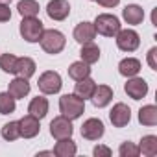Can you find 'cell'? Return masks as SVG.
I'll list each match as a JSON object with an SVG mask.
<instances>
[{"instance_id":"4fadbf2b","label":"cell","mask_w":157,"mask_h":157,"mask_svg":"<svg viewBox=\"0 0 157 157\" xmlns=\"http://www.w3.org/2000/svg\"><path fill=\"white\" fill-rule=\"evenodd\" d=\"M96 37V30H94V24L93 22H80L76 28H74V39L80 43V44H85V43H93Z\"/></svg>"},{"instance_id":"d4e9b609","label":"cell","mask_w":157,"mask_h":157,"mask_svg":"<svg viewBox=\"0 0 157 157\" xmlns=\"http://www.w3.org/2000/svg\"><path fill=\"white\" fill-rule=\"evenodd\" d=\"M68 76L72 78V80H83V78L91 76V65L83 63V61H76L68 67Z\"/></svg>"},{"instance_id":"8992f818","label":"cell","mask_w":157,"mask_h":157,"mask_svg":"<svg viewBox=\"0 0 157 157\" xmlns=\"http://www.w3.org/2000/svg\"><path fill=\"white\" fill-rule=\"evenodd\" d=\"M117 37V46L122 50V52H135L140 44V37L135 30H118V33L115 35Z\"/></svg>"},{"instance_id":"8fae6325","label":"cell","mask_w":157,"mask_h":157,"mask_svg":"<svg viewBox=\"0 0 157 157\" xmlns=\"http://www.w3.org/2000/svg\"><path fill=\"white\" fill-rule=\"evenodd\" d=\"M46 13L52 21H65L70 15L68 0H50L46 6Z\"/></svg>"},{"instance_id":"30bf717a","label":"cell","mask_w":157,"mask_h":157,"mask_svg":"<svg viewBox=\"0 0 157 157\" xmlns=\"http://www.w3.org/2000/svg\"><path fill=\"white\" fill-rule=\"evenodd\" d=\"M104 122L100 118H87L82 126V137L87 140H98L104 137Z\"/></svg>"},{"instance_id":"f1b7e54d","label":"cell","mask_w":157,"mask_h":157,"mask_svg":"<svg viewBox=\"0 0 157 157\" xmlns=\"http://www.w3.org/2000/svg\"><path fill=\"white\" fill-rule=\"evenodd\" d=\"M15 67H17V56L13 54H2L0 56V68L8 74H15Z\"/></svg>"},{"instance_id":"7402d4cb","label":"cell","mask_w":157,"mask_h":157,"mask_svg":"<svg viewBox=\"0 0 157 157\" xmlns=\"http://www.w3.org/2000/svg\"><path fill=\"white\" fill-rule=\"evenodd\" d=\"M80 56H82V61H83V63L94 65V63L100 59V48H98L94 43H85V44H82Z\"/></svg>"},{"instance_id":"52a82bcc","label":"cell","mask_w":157,"mask_h":157,"mask_svg":"<svg viewBox=\"0 0 157 157\" xmlns=\"http://www.w3.org/2000/svg\"><path fill=\"white\" fill-rule=\"evenodd\" d=\"M124 91L131 100H142L148 94V83L142 80V78L133 76V78H128V82L124 85Z\"/></svg>"},{"instance_id":"3957f363","label":"cell","mask_w":157,"mask_h":157,"mask_svg":"<svg viewBox=\"0 0 157 157\" xmlns=\"http://www.w3.org/2000/svg\"><path fill=\"white\" fill-rule=\"evenodd\" d=\"M93 24H94L96 33L105 35V37H115V35L118 33V30H120V21H118V17H115V15H111V13H102V15H98Z\"/></svg>"},{"instance_id":"7c38bea8","label":"cell","mask_w":157,"mask_h":157,"mask_svg":"<svg viewBox=\"0 0 157 157\" xmlns=\"http://www.w3.org/2000/svg\"><path fill=\"white\" fill-rule=\"evenodd\" d=\"M19 129H21V137L24 139H33L39 135L41 131V124H39V118L32 117V115H26L19 120Z\"/></svg>"},{"instance_id":"4dcf8cb0","label":"cell","mask_w":157,"mask_h":157,"mask_svg":"<svg viewBox=\"0 0 157 157\" xmlns=\"http://www.w3.org/2000/svg\"><path fill=\"white\" fill-rule=\"evenodd\" d=\"M93 153H94L96 157H109V155H111V148H107V146H104V144H98V146H94Z\"/></svg>"},{"instance_id":"e575fe53","label":"cell","mask_w":157,"mask_h":157,"mask_svg":"<svg viewBox=\"0 0 157 157\" xmlns=\"http://www.w3.org/2000/svg\"><path fill=\"white\" fill-rule=\"evenodd\" d=\"M11 0H0V4H10Z\"/></svg>"},{"instance_id":"cb8c5ba5","label":"cell","mask_w":157,"mask_h":157,"mask_svg":"<svg viewBox=\"0 0 157 157\" xmlns=\"http://www.w3.org/2000/svg\"><path fill=\"white\" fill-rule=\"evenodd\" d=\"M139 153L146 155V157H153L157 155V137L155 135H146L140 139L139 144Z\"/></svg>"},{"instance_id":"d6986e66","label":"cell","mask_w":157,"mask_h":157,"mask_svg":"<svg viewBox=\"0 0 157 157\" xmlns=\"http://www.w3.org/2000/svg\"><path fill=\"white\" fill-rule=\"evenodd\" d=\"M35 61L32 57H17V67H15V74L21 76V78H26V80H30V78L35 74Z\"/></svg>"},{"instance_id":"7a4b0ae2","label":"cell","mask_w":157,"mask_h":157,"mask_svg":"<svg viewBox=\"0 0 157 157\" xmlns=\"http://www.w3.org/2000/svg\"><path fill=\"white\" fill-rule=\"evenodd\" d=\"M39 43H41V48H43L46 54L56 56V54L63 52V48H65V44H67V39H65V35H63L59 30H54V28H52V30H44V32H43Z\"/></svg>"},{"instance_id":"9c48e42d","label":"cell","mask_w":157,"mask_h":157,"mask_svg":"<svg viewBox=\"0 0 157 157\" xmlns=\"http://www.w3.org/2000/svg\"><path fill=\"white\" fill-rule=\"evenodd\" d=\"M72 120H68L67 117H56L50 122V135L54 139H65V137H72Z\"/></svg>"},{"instance_id":"ac0fdd59","label":"cell","mask_w":157,"mask_h":157,"mask_svg":"<svg viewBox=\"0 0 157 157\" xmlns=\"http://www.w3.org/2000/svg\"><path fill=\"white\" fill-rule=\"evenodd\" d=\"M122 17H124V21H126L128 24L137 26V24H140V22L144 21V11H142V8L137 6V4H128V6L122 10Z\"/></svg>"},{"instance_id":"4316f807","label":"cell","mask_w":157,"mask_h":157,"mask_svg":"<svg viewBox=\"0 0 157 157\" xmlns=\"http://www.w3.org/2000/svg\"><path fill=\"white\" fill-rule=\"evenodd\" d=\"M2 137L10 142L17 140L21 137V129H19V122H8L2 126Z\"/></svg>"},{"instance_id":"5b68a950","label":"cell","mask_w":157,"mask_h":157,"mask_svg":"<svg viewBox=\"0 0 157 157\" xmlns=\"http://www.w3.org/2000/svg\"><path fill=\"white\" fill-rule=\"evenodd\" d=\"M37 85H39V91H41L43 94H56V93L61 91L63 82H61V76H59L57 72L46 70V72H43V74L39 76Z\"/></svg>"},{"instance_id":"6da1fadb","label":"cell","mask_w":157,"mask_h":157,"mask_svg":"<svg viewBox=\"0 0 157 157\" xmlns=\"http://www.w3.org/2000/svg\"><path fill=\"white\" fill-rule=\"evenodd\" d=\"M59 111L68 120H76V118H80L83 115V111H85V100H82L76 94H63L59 98Z\"/></svg>"},{"instance_id":"2e32d148","label":"cell","mask_w":157,"mask_h":157,"mask_svg":"<svg viewBox=\"0 0 157 157\" xmlns=\"http://www.w3.org/2000/svg\"><path fill=\"white\" fill-rule=\"evenodd\" d=\"M8 93H10L15 100L28 96V93H30V83H28V80H26V78H21V76H19V78H15L13 82H10Z\"/></svg>"},{"instance_id":"1f68e13d","label":"cell","mask_w":157,"mask_h":157,"mask_svg":"<svg viewBox=\"0 0 157 157\" xmlns=\"http://www.w3.org/2000/svg\"><path fill=\"white\" fill-rule=\"evenodd\" d=\"M11 19V10L8 4H0V22H8Z\"/></svg>"},{"instance_id":"9a60e30c","label":"cell","mask_w":157,"mask_h":157,"mask_svg":"<svg viewBox=\"0 0 157 157\" xmlns=\"http://www.w3.org/2000/svg\"><path fill=\"white\" fill-rule=\"evenodd\" d=\"M76 151H78V146L70 137L57 139V142L54 146V155H57V157H72V155H76Z\"/></svg>"},{"instance_id":"5bb4252c","label":"cell","mask_w":157,"mask_h":157,"mask_svg":"<svg viewBox=\"0 0 157 157\" xmlns=\"http://www.w3.org/2000/svg\"><path fill=\"white\" fill-rule=\"evenodd\" d=\"M91 100H93V105L94 107H105L113 100V89L109 85H96Z\"/></svg>"},{"instance_id":"d6a6232c","label":"cell","mask_w":157,"mask_h":157,"mask_svg":"<svg viewBox=\"0 0 157 157\" xmlns=\"http://www.w3.org/2000/svg\"><path fill=\"white\" fill-rule=\"evenodd\" d=\"M155 56H157V48L153 46V48H150V52H148V65H150L151 70H157V59H155Z\"/></svg>"},{"instance_id":"ffe728a7","label":"cell","mask_w":157,"mask_h":157,"mask_svg":"<svg viewBox=\"0 0 157 157\" xmlns=\"http://www.w3.org/2000/svg\"><path fill=\"white\" fill-rule=\"evenodd\" d=\"M118 72L124 78H133L140 72V61L137 57H126L118 63Z\"/></svg>"},{"instance_id":"e0dca14e","label":"cell","mask_w":157,"mask_h":157,"mask_svg":"<svg viewBox=\"0 0 157 157\" xmlns=\"http://www.w3.org/2000/svg\"><path fill=\"white\" fill-rule=\"evenodd\" d=\"M94 89H96V82L91 80V78L87 76V78H83V80H78V83L74 87V94L80 96L82 100H87V98L93 96Z\"/></svg>"},{"instance_id":"44dd1931","label":"cell","mask_w":157,"mask_h":157,"mask_svg":"<svg viewBox=\"0 0 157 157\" xmlns=\"http://www.w3.org/2000/svg\"><path fill=\"white\" fill-rule=\"evenodd\" d=\"M48 100L44 98V96H35L32 102H30V105H28V113L32 115V117H35V118H44L46 117V113H48Z\"/></svg>"},{"instance_id":"836d02e7","label":"cell","mask_w":157,"mask_h":157,"mask_svg":"<svg viewBox=\"0 0 157 157\" xmlns=\"http://www.w3.org/2000/svg\"><path fill=\"white\" fill-rule=\"evenodd\" d=\"M94 2H98V4L104 6V8H115V6L120 4V0H94Z\"/></svg>"},{"instance_id":"ba28073f","label":"cell","mask_w":157,"mask_h":157,"mask_svg":"<svg viewBox=\"0 0 157 157\" xmlns=\"http://www.w3.org/2000/svg\"><path fill=\"white\" fill-rule=\"evenodd\" d=\"M109 120H111V124H113L115 128H124V126H128L129 120H131V109H129L126 104L118 102V104H115L113 109L109 111Z\"/></svg>"},{"instance_id":"603a6c76","label":"cell","mask_w":157,"mask_h":157,"mask_svg":"<svg viewBox=\"0 0 157 157\" xmlns=\"http://www.w3.org/2000/svg\"><path fill=\"white\" fill-rule=\"evenodd\" d=\"M139 122H140L142 126H148V128L155 126V124H157V107L151 105V104L140 107V109H139Z\"/></svg>"},{"instance_id":"d590c367","label":"cell","mask_w":157,"mask_h":157,"mask_svg":"<svg viewBox=\"0 0 157 157\" xmlns=\"http://www.w3.org/2000/svg\"><path fill=\"white\" fill-rule=\"evenodd\" d=\"M93 2H94V0H93Z\"/></svg>"},{"instance_id":"484cf974","label":"cell","mask_w":157,"mask_h":157,"mask_svg":"<svg viewBox=\"0 0 157 157\" xmlns=\"http://www.w3.org/2000/svg\"><path fill=\"white\" fill-rule=\"evenodd\" d=\"M17 10L19 13L24 17H37L39 15V4L35 2V0H21V2L17 4Z\"/></svg>"},{"instance_id":"83f0119b","label":"cell","mask_w":157,"mask_h":157,"mask_svg":"<svg viewBox=\"0 0 157 157\" xmlns=\"http://www.w3.org/2000/svg\"><path fill=\"white\" fill-rule=\"evenodd\" d=\"M15 111V98L10 93H0V115H10Z\"/></svg>"},{"instance_id":"f546056e","label":"cell","mask_w":157,"mask_h":157,"mask_svg":"<svg viewBox=\"0 0 157 157\" xmlns=\"http://www.w3.org/2000/svg\"><path fill=\"white\" fill-rule=\"evenodd\" d=\"M118 153H120V157H137L139 155V146L129 142V140L122 142L120 148H118Z\"/></svg>"},{"instance_id":"277c9868","label":"cell","mask_w":157,"mask_h":157,"mask_svg":"<svg viewBox=\"0 0 157 157\" xmlns=\"http://www.w3.org/2000/svg\"><path fill=\"white\" fill-rule=\"evenodd\" d=\"M43 32H44V26H43V22L37 17H24L22 19V22H21V35H22L24 41L39 43Z\"/></svg>"}]
</instances>
